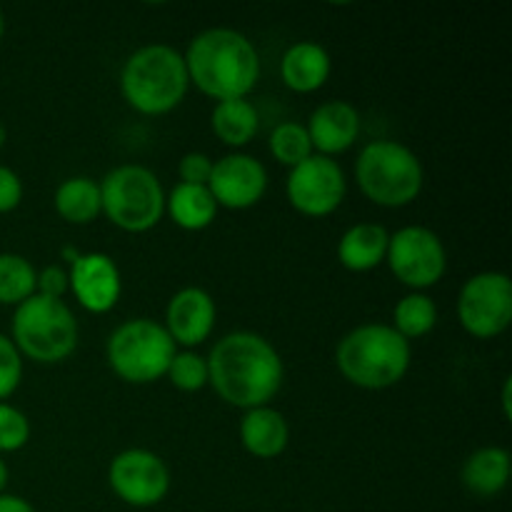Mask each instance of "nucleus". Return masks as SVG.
<instances>
[{"label": "nucleus", "mask_w": 512, "mask_h": 512, "mask_svg": "<svg viewBox=\"0 0 512 512\" xmlns=\"http://www.w3.org/2000/svg\"><path fill=\"white\" fill-rule=\"evenodd\" d=\"M205 360L208 385L233 408H263L283 388V358L273 343L250 330L223 335Z\"/></svg>", "instance_id": "1"}, {"label": "nucleus", "mask_w": 512, "mask_h": 512, "mask_svg": "<svg viewBox=\"0 0 512 512\" xmlns=\"http://www.w3.org/2000/svg\"><path fill=\"white\" fill-rule=\"evenodd\" d=\"M185 68L195 88L213 100L248 98L260 80V55L248 35L233 28H208L190 40Z\"/></svg>", "instance_id": "2"}, {"label": "nucleus", "mask_w": 512, "mask_h": 512, "mask_svg": "<svg viewBox=\"0 0 512 512\" xmlns=\"http://www.w3.org/2000/svg\"><path fill=\"white\" fill-rule=\"evenodd\" d=\"M340 375L355 388L385 390L398 385L413 363V348L393 325L365 323L350 330L335 350Z\"/></svg>", "instance_id": "3"}, {"label": "nucleus", "mask_w": 512, "mask_h": 512, "mask_svg": "<svg viewBox=\"0 0 512 512\" xmlns=\"http://www.w3.org/2000/svg\"><path fill=\"white\" fill-rule=\"evenodd\" d=\"M190 88L183 53L165 43L143 45L120 70L123 100L140 115H165L178 108Z\"/></svg>", "instance_id": "4"}, {"label": "nucleus", "mask_w": 512, "mask_h": 512, "mask_svg": "<svg viewBox=\"0 0 512 512\" xmlns=\"http://www.w3.org/2000/svg\"><path fill=\"white\" fill-rule=\"evenodd\" d=\"M355 180L370 203L380 208H405L425 183L423 163L398 140H373L355 160Z\"/></svg>", "instance_id": "5"}, {"label": "nucleus", "mask_w": 512, "mask_h": 512, "mask_svg": "<svg viewBox=\"0 0 512 512\" xmlns=\"http://www.w3.org/2000/svg\"><path fill=\"white\" fill-rule=\"evenodd\" d=\"M13 345L35 363H60L78 348V320L65 300L30 295L15 308Z\"/></svg>", "instance_id": "6"}, {"label": "nucleus", "mask_w": 512, "mask_h": 512, "mask_svg": "<svg viewBox=\"0 0 512 512\" xmlns=\"http://www.w3.org/2000/svg\"><path fill=\"white\" fill-rule=\"evenodd\" d=\"M103 215L125 233H148L165 215V190L143 165H120L100 183Z\"/></svg>", "instance_id": "7"}, {"label": "nucleus", "mask_w": 512, "mask_h": 512, "mask_svg": "<svg viewBox=\"0 0 512 512\" xmlns=\"http://www.w3.org/2000/svg\"><path fill=\"white\" fill-rule=\"evenodd\" d=\"M175 353L178 348L168 330L150 318H135L118 325L105 345L110 370L133 385H148L165 378Z\"/></svg>", "instance_id": "8"}, {"label": "nucleus", "mask_w": 512, "mask_h": 512, "mask_svg": "<svg viewBox=\"0 0 512 512\" xmlns=\"http://www.w3.org/2000/svg\"><path fill=\"white\" fill-rule=\"evenodd\" d=\"M385 263L405 288L423 293L443 280L448 253L438 233L425 225H405L390 235Z\"/></svg>", "instance_id": "9"}, {"label": "nucleus", "mask_w": 512, "mask_h": 512, "mask_svg": "<svg viewBox=\"0 0 512 512\" xmlns=\"http://www.w3.org/2000/svg\"><path fill=\"white\" fill-rule=\"evenodd\" d=\"M458 320L473 338L490 340L503 335L512 323V280L500 270L473 275L460 288Z\"/></svg>", "instance_id": "10"}, {"label": "nucleus", "mask_w": 512, "mask_h": 512, "mask_svg": "<svg viewBox=\"0 0 512 512\" xmlns=\"http://www.w3.org/2000/svg\"><path fill=\"white\" fill-rule=\"evenodd\" d=\"M285 195L305 218H328L343 205L348 195V178L338 160L313 153L308 160L290 168Z\"/></svg>", "instance_id": "11"}, {"label": "nucleus", "mask_w": 512, "mask_h": 512, "mask_svg": "<svg viewBox=\"0 0 512 512\" xmlns=\"http://www.w3.org/2000/svg\"><path fill=\"white\" fill-rule=\"evenodd\" d=\"M108 483L125 505L153 508L170 493V470L153 450L130 448L113 458Z\"/></svg>", "instance_id": "12"}, {"label": "nucleus", "mask_w": 512, "mask_h": 512, "mask_svg": "<svg viewBox=\"0 0 512 512\" xmlns=\"http://www.w3.org/2000/svg\"><path fill=\"white\" fill-rule=\"evenodd\" d=\"M208 190L218 208L248 210L263 200L268 190V170L248 153L223 155L213 163Z\"/></svg>", "instance_id": "13"}, {"label": "nucleus", "mask_w": 512, "mask_h": 512, "mask_svg": "<svg viewBox=\"0 0 512 512\" xmlns=\"http://www.w3.org/2000/svg\"><path fill=\"white\" fill-rule=\"evenodd\" d=\"M68 283L80 308L93 315L110 313L123 293L120 268L105 253H80L70 263Z\"/></svg>", "instance_id": "14"}, {"label": "nucleus", "mask_w": 512, "mask_h": 512, "mask_svg": "<svg viewBox=\"0 0 512 512\" xmlns=\"http://www.w3.org/2000/svg\"><path fill=\"white\" fill-rule=\"evenodd\" d=\"M215 318H218V308L208 290L183 288L168 300L163 328L168 330L175 345L190 350L195 345H203L213 335Z\"/></svg>", "instance_id": "15"}, {"label": "nucleus", "mask_w": 512, "mask_h": 512, "mask_svg": "<svg viewBox=\"0 0 512 512\" xmlns=\"http://www.w3.org/2000/svg\"><path fill=\"white\" fill-rule=\"evenodd\" d=\"M305 130H308L313 150H318V155L333 158L353 148L360 135V115L345 100H328L310 113Z\"/></svg>", "instance_id": "16"}, {"label": "nucleus", "mask_w": 512, "mask_h": 512, "mask_svg": "<svg viewBox=\"0 0 512 512\" xmlns=\"http://www.w3.org/2000/svg\"><path fill=\"white\" fill-rule=\"evenodd\" d=\"M330 73H333L330 53L320 43H313V40L293 43L280 58V80L293 93H318L328 83Z\"/></svg>", "instance_id": "17"}, {"label": "nucleus", "mask_w": 512, "mask_h": 512, "mask_svg": "<svg viewBox=\"0 0 512 512\" xmlns=\"http://www.w3.org/2000/svg\"><path fill=\"white\" fill-rule=\"evenodd\" d=\"M240 443L253 458L273 460L285 453L290 443V425L273 405L245 410L240 420Z\"/></svg>", "instance_id": "18"}, {"label": "nucleus", "mask_w": 512, "mask_h": 512, "mask_svg": "<svg viewBox=\"0 0 512 512\" xmlns=\"http://www.w3.org/2000/svg\"><path fill=\"white\" fill-rule=\"evenodd\" d=\"M390 233L378 223H355L340 235L338 260L350 273H368L385 263Z\"/></svg>", "instance_id": "19"}, {"label": "nucleus", "mask_w": 512, "mask_h": 512, "mask_svg": "<svg viewBox=\"0 0 512 512\" xmlns=\"http://www.w3.org/2000/svg\"><path fill=\"white\" fill-rule=\"evenodd\" d=\"M460 480L468 493L478 495V498H495L508 488L510 453L498 445L475 450L463 463Z\"/></svg>", "instance_id": "20"}, {"label": "nucleus", "mask_w": 512, "mask_h": 512, "mask_svg": "<svg viewBox=\"0 0 512 512\" xmlns=\"http://www.w3.org/2000/svg\"><path fill=\"white\" fill-rule=\"evenodd\" d=\"M165 213L178 228L188 230V233H200L213 225L215 215H218V203L210 195L208 185L178 183L165 195Z\"/></svg>", "instance_id": "21"}, {"label": "nucleus", "mask_w": 512, "mask_h": 512, "mask_svg": "<svg viewBox=\"0 0 512 512\" xmlns=\"http://www.w3.org/2000/svg\"><path fill=\"white\" fill-rule=\"evenodd\" d=\"M55 213L70 225H88L103 213L100 203V183L88 175H73L58 185L53 195Z\"/></svg>", "instance_id": "22"}, {"label": "nucleus", "mask_w": 512, "mask_h": 512, "mask_svg": "<svg viewBox=\"0 0 512 512\" xmlns=\"http://www.w3.org/2000/svg\"><path fill=\"white\" fill-rule=\"evenodd\" d=\"M210 125L218 140L228 148H245L258 135L260 115L248 98L220 100L215 103Z\"/></svg>", "instance_id": "23"}, {"label": "nucleus", "mask_w": 512, "mask_h": 512, "mask_svg": "<svg viewBox=\"0 0 512 512\" xmlns=\"http://www.w3.org/2000/svg\"><path fill=\"white\" fill-rule=\"evenodd\" d=\"M438 325V305L425 293H408L398 300L393 310V328L395 333L403 335L405 340H418L433 333Z\"/></svg>", "instance_id": "24"}, {"label": "nucleus", "mask_w": 512, "mask_h": 512, "mask_svg": "<svg viewBox=\"0 0 512 512\" xmlns=\"http://www.w3.org/2000/svg\"><path fill=\"white\" fill-rule=\"evenodd\" d=\"M38 270L18 253H0V305H15L35 295Z\"/></svg>", "instance_id": "25"}, {"label": "nucleus", "mask_w": 512, "mask_h": 512, "mask_svg": "<svg viewBox=\"0 0 512 512\" xmlns=\"http://www.w3.org/2000/svg\"><path fill=\"white\" fill-rule=\"evenodd\" d=\"M268 148L273 153V158L280 165H285V168H295V165H300L315 153L305 125L293 123V120H285V123L275 125L273 133H270Z\"/></svg>", "instance_id": "26"}, {"label": "nucleus", "mask_w": 512, "mask_h": 512, "mask_svg": "<svg viewBox=\"0 0 512 512\" xmlns=\"http://www.w3.org/2000/svg\"><path fill=\"white\" fill-rule=\"evenodd\" d=\"M165 378L180 390V393H198L208 385V360L193 350H180L170 360Z\"/></svg>", "instance_id": "27"}, {"label": "nucleus", "mask_w": 512, "mask_h": 512, "mask_svg": "<svg viewBox=\"0 0 512 512\" xmlns=\"http://www.w3.org/2000/svg\"><path fill=\"white\" fill-rule=\"evenodd\" d=\"M30 440V420L23 410L0 403V453H18Z\"/></svg>", "instance_id": "28"}, {"label": "nucleus", "mask_w": 512, "mask_h": 512, "mask_svg": "<svg viewBox=\"0 0 512 512\" xmlns=\"http://www.w3.org/2000/svg\"><path fill=\"white\" fill-rule=\"evenodd\" d=\"M20 380H23V355L8 335L0 333V403H5L20 388Z\"/></svg>", "instance_id": "29"}, {"label": "nucleus", "mask_w": 512, "mask_h": 512, "mask_svg": "<svg viewBox=\"0 0 512 512\" xmlns=\"http://www.w3.org/2000/svg\"><path fill=\"white\" fill-rule=\"evenodd\" d=\"M213 173V160L205 153H185L178 163L180 183L185 185H208Z\"/></svg>", "instance_id": "30"}, {"label": "nucleus", "mask_w": 512, "mask_h": 512, "mask_svg": "<svg viewBox=\"0 0 512 512\" xmlns=\"http://www.w3.org/2000/svg\"><path fill=\"white\" fill-rule=\"evenodd\" d=\"M23 203V180L8 165H0V215L13 213Z\"/></svg>", "instance_id": "31"}, {"label": "nucleus", "mask_w": 512, "mask_h": 512, "mask_svg": "<svg viewBox=\"0 0 512 512\" xmlns=\"http://www.w3.org/2000/svg\"><path fill=\"white\" fill-rule=\"evenodd\" d=\"M68 290H70L68 273H65L60 265H48V268H43L38 273V285H35V293L38 295L63 300Z\"/></svg>", "instance_id": "32"}, {"label": "nucleus", "mask_w": 512, "mask_h": 512, "mask_svg": "<svg viewBox=\"0 0 512 512\" xmlns=\"http://www.w3.org/2000/svg\"><path fill=\"white\" fill-rule=\"evenodd\" d=\"M0 512H35V508L20 495L3 493L0 495Z\"/></svg>", "instance_id": "33"}, {"label": "nucleus", "mask_w": 512, "mask_h": 512, "mask_svg": "<svg viewBox=\"0 0 512 512\" xmlns=\"http://www.w3.org/2000/svg\"><path fill=\"white\" fill-rule=\"evenodd\" d=\"M510 393H512V378H505L503 385V415L510 420L512 415V405H510Z\"/></svg>", "instance_id": "34"}, {"label": "nucleus", "mask_w": 512, "mask_h": 512, "mask_svg": "<svg viewBox=\"0 0 512 512\" xmlns=\"http://www.w3.org/2000/svg\"><path fill=\"white\" fill-rule=\"evenodd\" d=\"M5 485H8V465H5V460L0 458V495H3Z\"/></svg>", "instance_id": "35"}, {"label": "nucleus", "mask_w": 512, "mask_h": 512, "mask_svg": "<svg viewBox=\"0 0 512 512\" xmlns=\"http://www.w3.org/2000/svg\"><path fill=\"white\" fill-rule=\"evenodd\" d=\"M5 138H8V133H5V125L0 123V148H3V145H5Z\"/></svg>", "instance_id": "36"}, {"label": "nucleus", "mask_w": 512, "mask_h": 512, "mask_svg": "<svg viewBox=\"0 0 512 512\" xmlns=\"http://www.w3.org/2000/svg\"><path fill=\"white\" fill-rule=\"evenodd\" d=\"M3 33H5V20H3V13H0V40H3Z\"/></svg>", "instance_id": "37"}]
</instances>
